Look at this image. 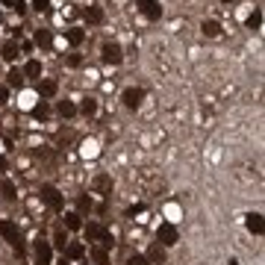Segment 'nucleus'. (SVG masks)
Segmentation results:
<instances>
[{"label": "nucleus", "mask_w": 265, "mask_h": 265, "mask_svg": "<svg viewBox=\"0 0 265 265\" xmlns=\"http://www.w3.org/2000/svg\"><path fill=\"white\" fill-rule=\"evenodd\" d=\"M259 24H262V9H253L248 15V30H259Z\"/></svg>", "instance_id": "b1692460"}, {"label": "nucleus", "mask_w": 265, "mask_h": 265, "mask_svg": "<svg viewBox=\"0 0 265 265\" xmlns=\"http://www.w3.org/2000/svg\"><path fill=\"white\" fill-rule=\"evenodd\" d=\"M65 39H68V42H71L74 47H77V45H83V42H86V32L74 27V30H68V32H65Z\"/></svg>", "instance_id": "a211bd4d"}, {"label": "nucleus", "mask_w": 265, "mask_h": 265, "mask_svg": "<svg viewBox=\"0 0 265 265\" xmlns=\"http://www.w3.org/2000/svg\"><path fill=\"white\" fill-rule=\"evenodd\" d=\"M141 100H144V89L130 86V89L124 92V106H127V109H139V106H141Z\"/></svg>", "instance_id": "423d86ee"}, {"label": "nucleus", "mask_w": 265, "mask_h": 265, "mask_svg": "<svg viewBox=\"0 0 265 265\" xmlns=\"http://www.w3.org/2000/svg\"><path fill=\"white\" fill-rule=\"evenodd\" d=\"M127 265H150L141 253H133V256H127Z\"/></svg>", "instance_id": "c756f323"}, {"label": "nucleus", "mask_w": 265, "mask_h": 265, "mask_svg": "<svg viewBox=\"0 0 265 265\" xmlns=\"http://www.w3.org/2000/svg\"><path fill=\"white\" fill-rule=\"evenodd\" d=\"M0 192H3L6 201H15V198H18V188H15L12 180H3V183H0Z\"/></svg>", "instance_id": "f3484780"}, {"label": "nucleus", "mask_w": 265, "mask_h": 265, "mask_svg": "<svg viewBox=\"0 0 265 265\" xmlns=\"http://www.w3.org/2000/svg\"><path fill=\"white\" fill-rule=\"evenodd\" d=\"M0 236H3L18 253H24V236H21V230H18V224H12V221H0Z\"/></svg>", "instance_id": "f257e3e1"}, {"label": "nucleus", "mask_w": 265, "mask_h": 265, "mask_svg": "<svg viewBox=\"0 0 265 265\" xmlns=\"http://www.w3.org/2000/svg\"><path fill=\"white\" fill-rule=\"evenodd\" d=\"M144 259H147V262H156V265H162V262H165V248H162V245H154V248L147 250V256H144Z\"/></svg>", "instance_id": "f8f14e48"}, {"label": "nucleus", "mask_w": 265, "mask_h": 265, "mask_svg": "<svg viewBox=\"0 0 265 265\" xmlns=\"http://www.w3.org/2000/svg\"><path fill=\"white\" fill-rule=\"evenodd\" d=\"M65 253H68V259H83L86 256V248L80 242H71V245H65Z\"/></svg>", "instance_id": "4468645a"}, {"label": "nucleus", "mask_w": 265, "mask_h": 265, "mask_svg": "<svg viewBox=\"0 0 265 265\" xmlns=\"http://www.w3.org/2000/svg\"><path fill=\"white\" fill-rule=\"evenodd\" d=\"M80 227H83V221H80L77 212H68L65 215V230H80Z\"/></svg>", "instance_id": "4be33fe9"}, {"label": "nucleus", "mask_w": 265, "mask_h": 265, "mask_svg": "<svg viewBox=\"0 0 265 265\" xmlns=\"http://www.w3.org/2000/svg\"><path fill=\"white\" fill-rule=\"evenodd\" d=\"M42 201L53 209V212H62L65 209V198H62V192L56 186H42Z\"/></svg>", "instance_id": "f03ea898"}, {"label": "nucleus", "mask_w": 265, "mask_h": 265, "mask_svg": "<svg viewBox=\"0 0 265 265\" xmlns=\"http://www.w3.org/2000/svg\"><path fill=\"white\" fill-rule=\"evenodd\" d=\"M0 18H3V15H0Z\"/></svg>", "instance_id": "4c0bfd02"}, {"label": "nucleus", "mask_w": 265, "mask_h": 265, "mask_svg": "<svg viewBox=\"0 0 265 265\" xmlns=\"http://www.w3.org/2000/svg\"><path fill=\"white\" fill-rule=\"evenodd\" d=\"M201 30H203L206 39H218V35H221V24H218V21H203Z\"/></svg>", "instance_id": "ddd939ff"}, {"label": "nucleus", "mask_w": 265, "mask_h": 265, "mask_svg": "<svg viewBox=\"0 0 265 265\" xmlns=\"http://www.w3.org/2000/svg\"><path fill=\"white\" fill-rule=\"evenodd\" d=\"M156 245H162V248H171V245H177V227H171V224H162L159 230H156Z\"/></svg>", "instance_id": "39448f33"}, {"label": "nucleus", "mask_w": 265, "mask_h": 265, "mask_svg": "<svg viewBox=\"0 0 265 265\" xmlns=\"http://www.w3.org/2000/svg\"><path fill=\"white\" fill-rule=\"evenodd\" d=\"M245 224H248V230H250V233H256V236L265 230V221H262V215H259V212H250V215L245 218Z\"/></svg>", "instance_id": "1a4fd4ad"}, {"label": "nucleus", "mask_w": 265, "mask_h": 265, "mask_svg": "<svg viewBox=\"0 0 265 265\" xmlns=\"http://www.w3.org/2000/svg\"><path fill=\"white\" fill-rule=\"evenodd\" d=\"M80 112H83V115H94V112H97V100L86 97V100L80 103Z\"/></svg>", "instance_id": "393cba45"}, {"label": "nucleus", "mask_w": 265, "mask_h": 265, "mask_svg": "<svg viewBox=\"0 0 265 265\" xmlns=\"http://www.w3.org/2000/svg\"><path fill=\"white\" fill-rule=\"evenodd\" d=\"M47 112H50V106L42 100V103H35V106H32V118H47Z\"/></svg>", "instance_id": "bb28decb"}, {"label": "nucleus", "mask_w": 265, "mask_h": 265, "mask_svg": "<svg viewBox=\"0 0 265 265\" xmlns=\"http://www.w3.org/2000/svg\"><path fill=\"white\" fill-rule=\"evenodd\" d=\"M139 12L147 18V21H159L162 18V6L156 0H139Z\"/></svg>", "instance_id": "20e7f679"}, {"label": "nucleus", "mask_w": 265, "mask_h": 265, "mask_svg": "<svg viewBox=\"0 0 265 265\" xmlns=\"http://www.w3.org/2000/svg\"><path fill=\"white\" fill-rule=\"evenodd\" d=\"M94 188H97V192H109V188H112V177L100 174V177L94 180Z\"/></svg>", "instance_id": "a878e982"}, {"label": "nucleus", "mask_w": 265, "mask_h": 265, "mask_svg": "<svg viewBox=\"0 0 265 265\" xmlns=\"http://www.w3.org/2000/svg\"><path fill=\"white\" fill-rule=\"evenodd\" d=\"M221 3H230V0H221Z\"/></svg>", "instance_id": "e433bc0d"}, {"label": "nucleus", "mask_w": 265, "mask_h": 265, "mask_svg": "<svg viewBox=\"0 0 265 265\" xmlns=\"http://www.w3.org/2000/svg\"><path fill=\"white\" fill-rule=\"evenodd\" d=\"M6 83H9V89H21V86H24V74H21L18 68H12V71L6 74Z\"/></svg>", "instance_id": "2eb2a0df"}, {"label": "nucleus", "mask_w": 265, "mask_h": 265, "mask_svg": "<svg viewBox=\"0 0 265 265\" xmlns=\"http://www.w3.org/2000/svg\"><path fill=\"white\" fill-rule=\"evenodd\" d=\"M32 6L39 9V12H47L50 9V0H32Z\"/></svg>", "instance_id": "7c9ffc66"}, {"label": "nucleus", "mask_w": 265, "mask_h": 265, "mask_svg": "<svg viewBox=\"0 0 265 265\" xmlns=\"http://www.w3.org/2000/svg\"><path fill=\"white\" fill-rule=\"evenodd\" d=\"M24 74H27V77H42V62L39 59H30L27 68H24Z\"/></svg>", "instance_id": "412c9836"}, {"label": "nucleus", "mask_w": 265, "mask_h": 265, "mask_svg": "<svg viewBox=\"0 0 265 265\" xmlns=\"http://www.w3.org/2000/svg\"><path fill=\"white\" fill-rule=\"evenodd\" d=\"M83 230H86V239H97V242H103V245H112V236H109V230H106L103 224L89 221V224L83 227Z\"/></svg>", "instance_id": "7ed1b4c3"}, {"label": "nucleus", "mask_w": 265, "mask_h": 265, "mask_svg": "<svg viewBox=\"0 0 265 265\" xmlns=\"http://www.w3.org/2000/svg\"><path fill=\"white\" fill-rule=\"evenodd\" d=\"M56 92H59V83H56V80H42V83H39V94H42V97H53Z\"/></svg>", "instance_id": "9b49d317"}, {"label": "nucleus", "mask_w": 265, "mask_h": 265, "mask_svg": "<svg viewBox=\"0 0 265 265\" xmlns=\"http://www.w3.org/2000/svg\"><path fill=\"white\" fill-rule=\"evenodd\" d=\"M50 259H53L50 242H39V245H35V262H39V265H50Z\"/></svg>", "instance_id": "0eeeda50"}, {"label": "nucleus", "mask_w": 265, "mask_h": 265, "mask_svg": "<svg viewBox=\"0 0 265 265\" xmlns=\"http://www.w3.org/2000/svg\"><path fill=\"white\" fill-rule=\"evenodd\" d=\"M6 168H9V162H6L3 156H0V171H6Z\"/></svg>", "instance_id": "72a5a7b5"}, {"label": "nucleus", "mask_w": 265, "mask_h": 265, "mask_svg": "<svg viewBox=\"0 0 265 265\" xmlns=\"http://www.w3.org/2000/svg\"><path fill=\"white\" fill-rule=\"evenodd\" d=\"M9 100V89H0V103H6Z\"/></svg>", "instance_id": "473e14b6"}, {"label": "nucleus", "mask_w": 265, "mask_h": 265, "mask_svg": "<svg viewBox=\"0 0 265 265\" xmlns=\"http://www.w3.org/2000/svg\"><path fill=\"white\" fill-rule=\"evenodd\" d=\"M121 47L118 45H103V62L106 65H121Z\"/></svg>", "instance_id": "6e6552de"}, {"label": "nucleus", "mask_w": 265, "mask_h": 265, "mask_svg": "<svg viewBox=\"0 0 265 265\" xmlns=\"http://www.w3.org/2000/svg\"><path fill=\"white\" fill-rule=\"evenodd\" d=\"M3 59H6V62H15V59H18V42H15V39L3 45Z\"/></svg>", "instance_id": "6ab92c4d"}, {"label": "nucleus", "mask_w": 265, "mask_h": 265, "mask_svg": "<svg viewBox=\"0 0 265 265\" xmlns=\"http://www.w3.org/2000/svg\"><path fill=\"white\" fill-rule=\"evenodd\" d=\"M35 45L47 50V47L53 45V35H50V30H39V32H35Z\"/></svg>", "instance_id": "dca6fc26"}, {"label": "nucleus", "mask_w": 265, "mask_h": 265, "mask_svg": "<svg viewBox=\"0 0 265 265\" xmlns=\"http://www.w3.org/2000/svg\"><path fill=\"white\" fill-rule=\"evenodd\" d=\"M86 21H89V24H103V21H106V12H103L100 6H89V9H86Z\"/></svg>", "instance_id": "9d476101"}, {"label": "nucleus", "mask_w": 265, "mask_h": 265, "mask_svg": "<svg viewBox=\"0 0 265 265\" xmlns=\"http://www.w3.org/2000/svg\"><path fill=\"white\" fill-rule=\"evenodd\" d=\"M53 245L65 250V245H68V236H65V230H56V236H53Z\"/></svg>", "instance_id": "c85d7f7f"}, {"label": "nucleus", "mask_w": 265, "mask_h": 265, "mask_svg": "<svg viewBox=\"0 0 265 265\" xmlns=\"http://www.w3.org/2000/svg\"><path fill=\"white\" fill-rule=\"evenodd\" d=\"M59 265H71V262H68V259H62V262H59Z\"/></svg>", "instance_id": "c9c22d12"}, {"label": "nucleus", "mask_w": 265, "mask_h": 265, "mask_svg": "<svg viewBox=\"0 0 265 265\" xmlns=\"http://www.w3.org/2000/svg\"><path fill=\"white\" fill-rule=\"evenodd\" d=\"M0 3H6V6H12V9H15V3H18V0H0Z\"/></svg>", "instance_id": "f704fd0d"}, {"label": "nucleus", "mask_w": 265, "mask_h": 265, "mask_svg": "<svg viewBox=\"0 0 265 265\" xmlns=\"http://www.w3.org/2000/svg\"><path fill=\"white\" fill-rule=\"evenodd\" d=\"M77 203H80V209H92V198H86V195H83Z\"/></svg>", "instance_id": "2f4dec72"}, {"label": "nucleus", "mask_w": 265, "mask_h": 265, "mask_svg": "<svg viewBox=\"0 0 265 265\" xmlns=\"http://www.w3.org/2000/svg\"><path fill=\"white\" fill-rule=\"evenodd\" d=\"M56 109H59V115H62V118H71V115H74V112H77V106H74L71 100H62V103H59Z\"/></svg>", "instance_id": "5701e85b"}, {"label": "nucleus", "mask_w": 265, "mask_h": 265, "mask_svg": "<svg viewBox=\"0 0 265 265\" xmlns=\"http://www.w3.org/2000/svg\"><path fill=\"white\" fill-rule=\"evenodd\" d=\"M65 65H68V68H80V65H83V56H80V53H68V56H65Z\"/></svg>", "instance_id": "cd10ccee"}, {"label": "nucleus", "mask_w": 265, "mask_h": 265, "mask_svg": "<svg viewBox=\"0 0 265 265\" xmlns=\"http://www.w3.org/2000/svg\"><path fill=\"white\" fill-rule=\"evenodd\" d=\"M89 256H92L97 265H109V253H106L103 248H92V250H89Z\"/></svg>", "instance_id": "aec40b11"}]
</instances>
